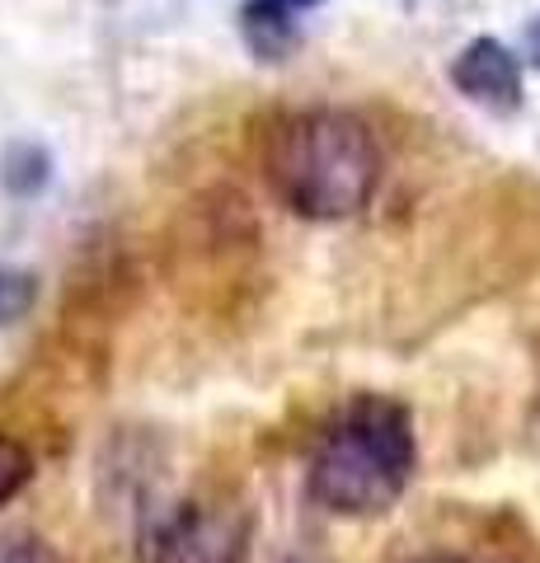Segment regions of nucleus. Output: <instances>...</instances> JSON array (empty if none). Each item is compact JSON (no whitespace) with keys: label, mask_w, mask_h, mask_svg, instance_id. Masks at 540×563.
Returning a JSON list of instances; mask_svg holds the SVG:
<instances>
[{"label":"nucleus","mask_w":540,"mask_h":563,"mask_svg":"<svg viewBox=\"0 0 540 563\" xmlns=\"http://www.w3.org/2000/svg\"><path fill=\"white\" fill-rule=\"evenodd\" d=\"M33 479V455L24 442L14 437H0V507H5L14 493H24V484Z\"/></svg>","instance_id":"8"},{"label":"nucleus","mask_w":540,"mask_h":563,"mask_svg":"<svg viewBox=\"0 0 540 563\" xmlns=\"http://www.w3.org/2000/svg\"><path fill=\"white\" fill-rule=\"evenodd\" d=\"M38 301V277L29 268H0V329L20 324Z\"/></svg>","instance_id":"7"},{"label":"nucleus","mask_w":540,"mask_h":563,"mask_svg":"<svg viewBox=\"0 0 540 563\" xmlns=\"http://www.w3.org/2000/svg\"><path fill=\"white\" fill-rule=\"evenodd\" d=\"M527 57H531V66H540V14H536V24L527 29Z\"/></svg>","instance_id":"10"},{"label":"nucleus","mask_w":540,"mask_h":563,"mask_svg":"<svg viewBox=\"0 0 540 563\" xmlns=\"http://www.w3.org/2000/svg\"><path fill=\"white\" fill-rule=\"evenodd\" d=\"M451 85L480 109L513 113L521 109V62L508 43L498 38H470L456 62H451Z\"/></svg>","instance_id":"4"},{"label":"nucleus","mask_w":540,"mask_h":563,"mask_svg":"<svg viewBox=\"0 0 540 563\" xmlns=\"http://www.w3.org/2000/svg\"><path fill=\"white\" fill-rule=\"evenodd\" d=\"M418 465L414 418L386 395H357L316 442L306 498L329 517H381L405 498Z\"/></svg>","instance_id":"2"},{"label":"nucleus","mask_w":540,"mask_h":563,"mask_svg":"<svg viewBox=\"0 0 540 563\" xmlns=\"http://www.w3.org/2000/svg\"><path fill=\"white\" fill-rule=\"evenodd\" d=\"M240 33H245V47L264 62H283L301 43V29H296V10L277 5V0H245L240 10Z\"/></svg>","instance_id":"5"},{"label":"nucleus","mask_w":540,"mask_h":563,"mask_svg":"<svg viewBox=\"0 0 540 563\" xmlns=\"http://www.w3.org/2000/svg\"><path fill=\"white\" fill-rule=\"evenodd\" d=\"M414 563H465V559H456V554H423V559H414Z\"/></svg>","instance_id":"11"},{"label":"nucleus","mask_w":540,"mask_h":563,"mask_svg":"<svg viewBox=\"0 0 540 563\" xmlns=\"http://www.w3.org/2000/svg\"><path fill=\"white\" fill-rule=\"evenodd\" d=\"M47 174H52V161H47V151L38 146V141H14V146L5 151V161H0V179H5V188L14 192V198L38 192L47 184Z\"/></svg>","instance_id":"6"},{"label":"nucleus","mask_w":540,"mask_h":563,"mask_svg":"<svg viewBox=\"0 0 540 563\" xmlns=\"http://www.w3.org/2000/svg\"><path fill=\"white\" fill-rule=\"evenodd\" d=\"M277 5H287V10L301 14V10H310V5H320V0H277Z\"/></svg>","instance_id":"12"},{"label":"nucleus","mask_w":540,"mask_h":563,"mask_svg":"<svg viewBox=\"0 0 540 563\" xmlns=\"http://www.w3.org/2000/svg\"><path fill=\"white\" fill-rule=\"evenodd\" d=\"M250 540V521L235 507L184 503L151 536L155 563H240Z\"/></svg>","instance_id":"3"},{"label":"nucleus","mask_w":540,"mask_h":563,"mask_svg":"<svg viewBox=\"0 0 540 563\" xmlns=\"http://www.w3.org/2000/svg\"><path fill=\"white\" fill-rule=\"evenodd\" d=\"M0 563H62V554L33 531H5L0 536Z\"/></svg>","instance_id":"9"},{"label":"nucleus","mask_w":540,"mask_h":563,"mask_svg":"<svg viewBox=\"0 0 540 563\" xmlns=\"http://www.w3.org/2000/svg\"><path fill=\"white\" fill-rule=\"evenodd\" d=\"M381 141L348 109H301L273 122L264 174L277 202L306 221H348L381 188Z\"/></svg>","instance_id":"1"}]
</instances>
